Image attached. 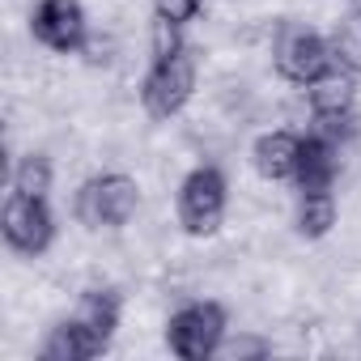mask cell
Segmentation results:
<instances>
[{
  "instance_id": "277c9868",
  "label": "cell",
  "mask_w": 361,
  "mask_h": 361,
  "mask_svg": "<svg viewBox=\"0 0 361 361\" xmlns=\"http://www.w3.org/2000/svg\"><path fill=\"white\" fill-rule=\"evenodd\" d=\"M196 90H200V56H196V47H183V51H174V56L149 60V68L140 73L136 98H140L145 119L174 123L178 115L196 102Z\"/></svg>"
},
{
  "instance_id": "d6986e66",
  "label": "cell",
  "mask_w": 361,
  "mask_h": 361,
  "mask_svg": "<svg viewBox=\"0 0 361 361\" xmlns=\"http://www.w3.org/2000/svg\"><path fill=\"white\" fill-rule=\"evenodd\" d=\"M149 9H153L157 18L178 22V26H192V22H200V18H204L209 0H149Z\"/></svg>"
},
{
  "instance_id": "5bb4252c",
  "label": "cell",
  "mask_w": 361,
  "mask_h": 361,
  "mask_svg": "<svg viewBox=\"0 0 361 361\" xmlns=\"http://www.w3.org/2000/svg\"><path fill=\"white\" fill-rule=\"evenodd\" d=\"M9 188L22 192V196H47L51 200V188H56V157L47 149H26L13 157L9 166Z\"/></svg>"
},
{
  "instance_id": "4fadbf2b",
  "label": "cell",
  "mask_w": 361,
  "mask_h": 361,
  "mask_svg": "<svg viewBox=\"0 0 361 361\" xmlns=\"http://www.w3.org/2000/svg\"><path fill=\"white\" fill-rule=\"evenodd\" d=\"M306 102H310V115H336V111H357V94H361V73L348 68V64H331L319 81H310L306 90Z\"/></svg>"
},
{
  "instance_id": "52a82bcc",
  "label": "cell",
  "mask_w": 361,
  "mask_h": 361,
  "mask_svg": "<svg viewBox=\"0 0 361 361\" xmlns=\"http://www.w3.org/2000/svg\"><path fill=\"white\" fill-rule=\"evenodd\" d=\"M30 43L43 47L47 56H77L94 30L81 0H35L26 13Z\"/></svg>"
},
{
  "instance_id": "7c38bea8",
  "label": "cell",
  "mask_w": 361,
  "mask_h": 361,
  "mask_svg": "<svg viewBox=\"0 0 361 361\" xmlns=\"http://www.w3.org/2000/svg\"><path fill=\"white\" fill-rule=\"evenodd\" d=\"M293 234L306 243H323L336 226H340V196L336 188H319V192H293Z\"/></svg>"
},
{
  "instance_id": "3957f363",
  "label": "cell",
  "mask_w": 361,
  "mask_h": 361,
  "mask_svg": "<svg viewBox=\"0 0 361 361\" xmlns=\"http://www.w3.org/2000/svg\"><path fill=\"white\" fill-rule=\"evenodd\" d=\"M230 331V306L217 298H183L161 319V344L178 361H217Z\"/></svg>"
},
{
  "instance_id": "9c48e42d",
  "label": "cell",
  "mask_w": 361,
  "mask_h": 361,
  "mask_svg": "<svg viewBox=\"0 0 361 361\" xmlns=\"http://www.w3.org/2000/svg\"><path fill=\"white\" fill-rule=\"evenodd\" d=\"M123 310H128L123 289H119V285H111L106 276H98V281L81 285V293L73 298V310H68V314H77L90 331H98V336L111 344V340H115V331L123 327Z\"/></svg>"
},
{
  "instance_id": "7a4b0ae2",
  "label": "cell",
  "mask_w": 361,
  "mask_h": 361,
  "mask_svg": "<svg viewBox=\"0 0 361 361\" xmlns=\"http://www.w3.org/2000/svg\"><path fill=\"white\" fill-rule=\"evenodd\" d=\"M230 217V174L217 161H196L174 183V226L192 243H209L221 234Z\"/></svg>"
},
{
  "instance_id": "5b68a950",
  "label": "cell",
  "mask_w": 361,
  "mask_h": 361,
  "mask_svg": "<svg viewBox=\"0 0 361 361\" xmlns=\"http://www.w3.org/2000/svg\"><path fill=\"white\" fill-rule=\"evenodd\" d=\"M268 60H272V73L281 85L306 90L310 81H319L336 64V47H331V35H323L319 26L285 18V22H276Z\"/></svg>"
},
{
  "instance_id": "e0dca14e",
  "label": "cell",
  "mask_w": 361,
  "mask_h": 361,
  "mask_svg": "<svg viewBox=\"0 0 361 361\" xmlns=\"http://www.w3.org/2000/svg\"><path fill=\"white\" fill-rule=\"evenodd\" d=\"M77 60H81L85 68L115 73V68H123V43H119V35H115V30L94 26V30H90V39H85V47L77 51Z\"/></svg>"
},
{
  "instance_id": "8fae6325",
  "label": "cell",
  "mask_w": 361,
  "mask_h": 361,
  "mask_svg": "<svg viewBox=\"0 0 361 361\" xmlns=\"http://www.w3.org/2000/svg\"><path fill=\"white\" fill-rule=\"evenodd\" d=\"M340 170H344V145L302 132V157L293 174V192H319V188H340Z\"/></svg>"
},
{
  "instance_id": "8992f818",
  "label": "cell",
  "mask_w": 361,
  "mask_h": 361,
  "mask_svg": "<svg viewBox=\"0 0 361 361\" xmlns=\"http://www.w3.org/2000/svg\"><path fill=\"white\" fill-rule=\"evenodd\" d=\"M0 238L22 259H43L60 238V221H56V209L47 204V196L13 192L5 200V209H0Z\"/></svg>"
},
{
  "instance_id": "ac0fdd59",
  "label": "cell",
  "mask_w": 361,
  "mask_h": 361,
  "mask_svg": "<svg viewBox=\"0 0 361 361\" xmlns=\"http://www.w3.org/2000/svg\"><path fill=\"white\" fill-rule=\"evenodd\" d=\"M145 43H149V60H161V56H174V51H183L192 47L188 43V26H178L170 18H149V30H145Z\"/></svg>"
},
{
  "instance_id": "30bf717a",
  "label": "cell",
  "mask_w": 361,
  "mask_h": 361,
  "mask_svg": "<svg viewBox=\"0 0 361 361\" xmlns=\"http://www.w3.org/2000/svg\"><path fill=\"white\" fill-rule=\"evenodd\" d=\"M111 344L98 336V331H90L77 314H64V319H56L51 327H47V336L39 340V348H35V357L39 361H94V357H102Z\"/></svg>"
},
{
  "instance_id": "9a60e30c",
  "label": "cell",
  "mask_w": 361,
  "mask_h": 361,
  "mask_svg": "<svg viewBox=\"0 0 361 361\" xmlns=\"http://www.w3.org/2000/svg\"><path fill=\"white\" fill-rule=\"evenodd\" d=\"M276 353V340L255 331V327H230L221 348H217V361H264Z\"/></svg>"
},
{
  "instance_id": "2e32d148",
  "label": "cell",
  "mask_w": 361,
  "mask_h": 361,
  "mask_svg": "<svg viewBox=\"0 0 361 361\" xmlns=\"http://www.w3.org/2000/svg\"><path fill=\"white\" fill-rule=\"evenodd\" d=\"M331 47H336V60L357 68L361 73V0H353V5L336 18L331 26Z\"/></svg>"
},
{
  "instance_id": "6da1fadb",
  "label": "cell",
  "mask_w": 361,
  "mask_h": 361,
  "mask_svg": "<svg viewBox=\"0 0 361 361\" xmlns=\"http://www.w3.org/2000/svg\"><path fill=\"white\" fill-rule=\"evenodd\" d=\"M145 209V188L128 170H94L73 192V217L90 234H119Z\"/></svg>"
},
{
  "instance_id": "ba28073f",
  "label": "cell",
  "mask_w": 361,
  "mask_h": 361,
  "mask_svg": "<svg viewBox=\"0 0 361 361\" xmlns=\"http://www.w3.org/2000/svg\"><path fill=\"white\" fill-rule=\"evenodd\" d=\"M302 157V132L298 128H268L251 140V166L264 183H293Z\"/></svg>"
}]
</instances>
